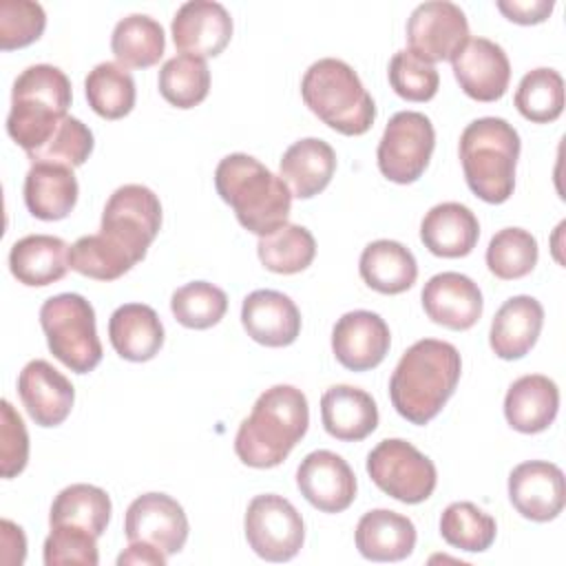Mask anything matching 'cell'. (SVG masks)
Returning a JSON list of instances; mask_svg holds the SVG:
<instances>
[{
    "label": "cell",
    "mask_w": 566,
    "mask_h": 566,
    "mask_svg": "<svg viewBox=\"0 0 566 566\" xmlns=\"http://www.w3.org/2000/svg\"><path fill=\"white\" fill-rule=\"evenodd\" d=\"M77 179L73 168L57 164H31L24 177L27 210L42 221H60L77 203Z\"/></svg>",
    "instance_id": "30"
},
{
    "label": "cell",
    "mask_w": 566,
    "mask_h": 566,
    "mask_svg": "<svg viewBox=\"0 0 566 566\" xmlns=\"http://www.w3.org/2000/svg\"><path fill=\"white\" fill-rule=\"evenodd\" d=\"M544 325V307L537 298L520 294L502 303L491 321L489 345L502 360L526 356L539 338Z\"/></svg>",
    "instance_id": "22"
},
{
    "label": "cell",
    "mask_w": 566,
    "mask_h": 566,
    "mask_svg": "<svg viewBox=\"0 0 566 566\" xmlns=\"http://www.w3.org/2000/svg\"><path fill=\"white\" fill-rule=\"evenodd\" d=\"M88 106L104 119H122L135 106V80L117 62H99L84 80Z\"/></svg>",
    "instance_id": "34"
},
{
    "label": "cell",
    "mask_w": 566,
    "mask_h": 566,
    "mask_svg": "<svg viewBox=\"0 0 566 566\" xmlns=\"http://www.w3.org/2000/svg\"><path fill=\"white\" fill-rule=\"evenodd\" d=\"M245 539L268 562L292 559L305 542V524L296 506L276 493L254 495L245 509Z\"/></svg>",
    "instance_id": "11"
},
{
    "label": "cell",
    "mask_w": 566,
    "mask_h": 566,
    "mask_svg": "<svg viewBox=\"0 0 566 566\" xmlns=\"http://www.w3.org/2000/svg\"><path fill=\"white\" fill-rule=\"evenodd\" d=\"M391 345V334L382 316L369 310L343 314L332 329V352L349 371L378 367Z\"/></svg>",
    "instance_id": "17"
},
{
    "label": "cell",
    "mask_w": 566,
    "mask_h": 566,
    "mask_svg": "<svg viewBox=\"0 0 566 566\" xmlns=\"http://www.w3.org/2000/svg\"><path fill=\"white\" fill-rule=\"evenodd\" d=\"M93 133L86 124H82L77 117L66 115L60 126L55 128L53 137L38 148L35 153H29L31 164H57L66 168L82 166L88 155L93 153Z\"/></svg>",
    "instance_id": "42"
},
{
    "label": "cell",
    "mask_w": 566,
    "mask_h": 566,
    "mask_svg": "<svg viewBox=\"0 0 566 566\" xmlns=\"http://www.w3.org/2000/svg\"><path fill=\"white\" fill-rule=\"evenodd\" d=\"M20 400L40 427L62 424L75 402V389L71 380L57 371L49 360H29L18 376Z\"/></svg>",
    "instance_id": "19"
},
{
    "label": "cell",
    "mask_w": 566,
    "mask_h": 566,
    "mask_svg": "<svg viewBox=\"0 0 566 566\" xmlns=\"http://www.w3.org/2000/svg\"><path fill=\"white\" fill-rule=\"evenodd\" d=\"M387 75L394 93L407 102H429L440 86L436 66L407 49L394 53Z\"/></svg>",
    "instance_id": "43"
},
{
    "label": "cell",
    "mask_w": 566,
    "mask_h": 566,
    "mask_svg": "<svg viewBox=\"0 0 566 566\" xmlns=\"http://www.w3.org/2000/svg\"><path fill=\"white\" fill-rule=\"evenodd\" d=\"M161 228L159 197L142 184L119 186L106 201L99 234L133 263H139Z\"/></svg>",
    "instance_id": "8"
},
{
    "label": "cell",
    "mask_w": 566,
    "mask_h": 566,
    "mask_svg": "<svg viewBox=\"0 0 566 566\" xmlns=\"http://www.w3.org/2000/svg\"><path fill=\"white\" fill-rule=\"evenodd\" d=\"M175 46L195 57H217L232 38V18L214 0L184 2L170 24Z\"/></svg>",
    "instance_id": "18"
},
{
    "label": "cell",
    "mask_w": 566,
    "mask_h": 566,
    "mask_svg": "<svg viewBox=\"0 0 566 566\" xmlns=\"http://www.w3.org/2000/svg\"><path fill=\"white\" fill-rule=\"evenodd\" d=\"M321 420L332 438L358 442L376 431L378 407L365 389L334 385L321 396Z\"/></svg>",
    "instance_id": "24"
},
{
    "label": "cell",
    "mask_w": 566,
    "mask_h": 566,
    "mask_svg": "<svg viewBox=\"0 0 566 566\" xmlns=\"http://www.w3.org/2000/svg\"><path fill=\"white\" fill-rule=\"evenodd\" d=\"M71 99V80L62 69L53 64L27 66L11 88V111L7 115L9 137L27 155L35 153L69 115Z\"/></svg>",
    "instance_id": "4"
},
{
    "label": "cell",
    "mask_w": 566,
    "mask_h": 566,
    "mask_svg": "<svg viewBox=\"0 0 566 566\" xmlns=\"http://www.w3.org/2000/svg\"><path fill=\"white\" fill-rule=\"evenodd\" d=\"M336 170L334 148L318 137H305L294 142L281 157L279 177L290 188L292 197L312 199L323 192Z\"/></svg>",
    "instance_id": "27"
},
{
    "label": "cell",
    "mask_w": 566,
    "mask_h": 566,
    "mask_svg": "<svg viewBox=\"0 0 566 566\" xmlns=\"http://www.w3.org/2000/svg\"><path fill=\"white\" fill-rule=\"evenodd\" d=\"M29 460V433L22 416L9 400H2V424H0V467L2 478L9 480L24 471Z\"/></svg>",
    "instance_id": "46"
},
{
    "label": "cell",
    "mask_w": 566,
    "mask_h": 566,
    "mask_svg": "<svg viewBox=\"0 0 566 566\" xmlns=\"http://www.w3.org/2000/svg\"><path fill=\"white\" fill-rule=\"evenodd\" d=\"M509 500L526 520H555L566 504L562 469L546 460H528L517 464L509 475Z\"/></svg>",
    "instance_id": "15"
},
{
    "label": "cell",
    "mask_w": 566,
    "mask_h": 566,
    "mask_svg": "<svg viewBox=\"0 0 566 566\" xmlns=\"http://www.w3.org/2000/svg\"><path fill=\"white\" fill-rule=\"evenodd\" d=\"M69 250L71 245L53 234L22 237L11 245L9 270L22 285L44 287L64 279L71 268Z\"/></svg>",
    "instance_id": "29"
},
{
    "label": "cell",
    "mask_w": 566,
    "mask_h": 566,
    "mask_svg": "<svg viewBox=\"0 0 566 566\" xmlns=\"http://www.w3.org/2000/svg\"><path fill=\"white\" fill-rule=\"evenodd\" d=\"M108 338L124 360L146 363L164 345V325L150 305L124 303L108 318Z\"/></svg>",
    "instance_id": "28"
},
{
    "label": "cell",
    "mask_w": 566,
    "mask_h": 566,
    "mask_svg": "<svg viewBox=\"0 0 566 566\" xmlns=\"http://www.w3.org/2000/svg\"><path fill=\"white\" fill-rule=\"evenodd\" d=\"M360 279L380 294H402L418 279V263L409 248L394 239L365 245L358 261Z\"/></svg>",
    "instance_id": "31"
},
{
    "label": "cell",
    "mask_w": 566,
    "mask_h": 566,
    "mask_svg": "<svg viewBox=\"0 0 566 566\" xmlns=\"http://www.w3.org/2000/svg\"><path fill=\"white\" fill-rule=\"evenodd\" d=\"M256 252L265 270L276 274H296L312 265L316 256V241L307 228L285 223L274 232L259 237Z\"/></svg>",
    "instance_id": "35"
},
{
    "label": "cell",
    "mask_w": 566,
    "mask_h": 566,
    "mask_svg": "<svg viewBox=\"0 0 566 566\" xmlns=\"http://www.w3.org/2000/svg\"><path fill=\"white\" fill-rule=\"evenodd\" d=\"M451 66L460 88L475 102L500 99L511 82V62L489 38H469L451 57Z\"/></svg>",
    "instance_id": "16"
},
{
    "label": "cell",
    "mask_w": 566,
    "mask_h": 566,
    "mask_svg": "<svg viewBox=\"0 0 566 566\" xmlns=\"http://www.w3.org/2000/svg\"><path fill=\"white\" fill-rule=\"evenodd\" d=\"M537 239L524 228H504L493 234L486 248L489 272L502 281L522 279L537 265Z\"/></svg>",
    "instance_id": "39"
},
{
    "label": "cell",
    "mask_w": 566,
    "mask_h": 566,
    "mask_svg": "<svg viewBox=\"0 0 566 566\" xmlns=\"http://www.w3.org/2000/svg\"><path fill=\"white\" fill-rule=\"evenodd\" d=\"M228 310V296L208 281H192L177 287L170 296V312L188 329H208L217 325Z\"/></svg>",
    "instance_id": "40"
},
{
    "label": "cell",
    "mask_w": 566,
    "mask_h": 566,
    "mask_svg": "<svg viewBox=\"0 0 566 566\" xmlns=\"http://www.w3.org/2000/svg\"><path fill=\"white\" fill-rule=\"evenodd\" d=\"M515 108L533 124L555 122L564 111V77L546 66L528 71L517 84Z\"/></svg>",
    "instance_id": "37"
},
{
    "label": "cell",
    "mask_w": 566,
    "mask_h": 566,
    "mask_svg": "<svg viewBox=\"0 0 566 566\" xmlns=\"http://www.w3.org/2000/svg\"><path fill=\"white\" fill-rule=\"evenodd\" d=\"M433 148L431 119L418 111H400L387 122L378 142V168L394 184H413L427 170Z\"/></svg>",
    "instance_id": "10"
},
{
    "label": "cell",
    "mask_w": 566,
    "mask_h": 566,
    "mask_svg": "<svg viewBox=\"0 0 566 566\" xmlns=\"http://www.w3.org/2000/svg\"><path fill=\"white\" fill-rule=\"evenodd\" d=\"M159 93L177 108H195L208 97L210 69L206 60L195 55H175L159 69Z\"/></svg>",
    "instance_id": "36"
},
{
    "label": "cell",
    "mask_w": 566,
    "mask_h": 566,
    "mask_svg": "<svg viewBox=\"0 0 566 566\" xmlns=\"http://www.w3.org/2000/svg\"><path fill=\"white\" fill-rule=\"evenodd\" d=\"M559 409V389L555 380L542 374H526L511 382L504 396L506 422L520 433H539L548 429Z\"/></svg>",
    "instance_id": "25"
},
{
    "label": "cell",
    "mask_w": 566,
    "mask_h": 566,
    "mask_svg": "<svg viewBox=\"0 0 566 566\" xmlns=\"http://www.w3.org/2000/svg\"><path fill=\"white\" fill-rule=\"evenodd\" d=\"M214 188L234 210L237 221L252 234L265 237L287 223L292 210L290 188L252 155H226L217 164Z\"/></svg>",
    "instance_id": "3"
},
{
    "label": "cell",
    "mask_w": 566,
    "mask_h": 566,
    "mask_svg": "<svg viewBox=\"0 0 566 566\" xmlns=\"http://www.w3.org/2000/svg\"><path fill=\"white\" fill-rule=\"evenodd\" d=\"M467 40L469 22L455 2H422L411 11L407 20L409 51L429 64L451 60Z\"/></svg>",
    "instance_id": "12"
},
{
    "label": "cell",
    "mask_w": 566,
    "mask_h": 566,
    "mask_svg": "<svg viewBox=\"0 0 566 566\" xmlns=\"http://www.w3.org/2000/svg\"><path fill=\"white\" fill-rule=\"evenodd\" d=\"M40 325L51 354L71 371L88 374L102 360V343L93 305L75 292L46 298L40 307Z\"/></svg>",
    "instance_id": "7"
},
{
    "label": "cell",
    "mask_w": 566,
    "mask_h": 566,
    "mask_svg": "<svg viewBox=\"0 0 566 566\" xmlns=\"http://www.w3.org/2000/svg\"><path fill=\"white\" fill-rule=\"evenodd\" d=\"M164 49V27L146 13L122 18L111 35V51L124 69H148L161 60Z\"/></svg>",
    "instance_id": "32"
},
{
    "label": "cell",
    "mask_w": 566,
    "mask_h": 566,
    "mask_svg": "<svg viewBox=\"0 0 566 566\" xmlns=\"http://www.w3.org/2000/svg\"><path fill=\"white\" fill-rule=\"evenodd\" d=\"M520 135L502 117L473 119L460 135L467 186L486 203H504L515 188Z\"/></svg>",
    "instance_id": "5"
},
{
    "label": "cell",
    "mask_w": 566,
    "mask_h": 566,
    "mask_svg": "<svg viewBox=\"0 0 566 566\" xmlns=\"http://www.w3.org/2000/svg\"><path fill=\"white\" fill-rule=\"evenodd\" d=\"M301 95L323 124L347 137L365 135L376 119V104L358 73L336 57L310 64L301 80Z\"/></svg>",
    "instance_id": "6"
},
{
    "label": "cell",
    "mask_w": 566,
    "mask_h": 566,
    "mask_svg": "<svg viewBox=\"0 0 566 566\" xmlns=\"http://www.w3.org/2000/svg\"><path fill=\"white\" fill-rule=\"evenodd\" d=\"M371 482L405 504L424 502L438 484L436 464L402 438L380 440L367 455Z\"/></svg>",
    "instance_id": "9"
},
{
    "label": "cell",
    "mask_w": 566,
    "mask_h": 566,
    "mask_svg": "<svg viewBox=\"0 0 566 566\" xmlns=\"http://www.w3.org/2000/svg\"><path fill=\"white\" fill-rule=\"evenodd\" d=\"M460 374L462 358L451 343L422 338L407 347L389 378L391 405L411 424H427L453 396Z\"/></svg>",
    "instance_id": "1"
},
{
    "label": "cell",
    "mask_w": 566,
    "mask_h": 566,
    "mask_svg": "<svg viewBox=\"0 0 566 566\" xmlns=\"http://www.w3.org/2000/svg\"><path fill=\"white\" fill-rule=\"evenodd\" d=\"M420 298L427 316L433 323L455 332L471 329L484 310L478 283L460 272L433 274L424 283Z\"/></svg>",
    "instance_id": "20"
},
{
    "label": "cell",
    "mask_w": 566,
    "mask_h": 566,
    "mask_svg": "<svg viewBox=\"0 0 566 566\" xmlns=\"http://www.w3.org/2000/svg\"><path fill=\"white\" fill-rule=\"evenodd\" d=\"M97 537L77 526H51V533L44 539V564L46 566H62V564H77V566H97Z\"/></svg>",
    "instance_id": "45"
},
{
    "label": "cell",
    "mask_w": 566,
    "mask_h": 566,
    "mask_svg": "<svg viewBox=\"0 0 566 566\" xmlns=\"http://www.w3.org/2000/svg\"><path fill=\"white\" fill-rule=\"evenodd\" d=\"M69 265L82 276L95 281H115L135 263L113 248L99 232L80 237L69 250Z\"/></svg>",
    "instance_id": "41"
},
{
    "label": "cell",
    "mask_w": 566,
    "mask_h": 566,
    "mask_svg": "<svg viewBox=\"0 0 566 566\" xmlns=\"http://www.w3.org/2000/svg\"><path fill=\"white\" fill-rule=\"evenodd\" d=\"M241 323L248 336L265 347H287L301 334L296 303L276 290H254L243 298Z\"/></svg>",
    "instance_id": "21"
},
{
    "label": "cell",
    "mask_w": 566,
    "mask_h": 566,
    "mask_svg": "<svg viewBox=\"0 0 566 566\" xmlns=\"http://www.w3.org/2000/svg\"><path fill=\"white\" fill-rule=\"evenodd\" d=\"M301 495L321 513H340L356 500V475L334 451L318 449L307 453L296 469Z\"/></svg>",
    "instance_id": "14"
},
{
    "label": "cell",
    "mask_w": 566,
    "mask_h": 566,
    "mask_svg": "<svg viewBox=\"0 0 566 566\" xmlns=\"http://www.w3.org/2000/svg\"><path fill=\"white\" fill-rule=\"evenodd\" d=\"M188 531L190 526L184 506L166 493H144L135 497L126 509V539L155 546L166 557L184 548Z\"/></svg>",
    "instance_id": "13"
},
{
    "label": "cell",
    "mask_w": 566,
    "mask_h": 566,
    "mask_svg": "<svg viewBox=\"0 0 566 566\" xmlns=\"http://www.w3.org/2000/svg\"><path fill=\"white\" fill-rule=\"evenodd\" d=\"M495 7L504 13L506 20L515 24H539L551 15L555 2L553 0H497Z\"/></svg>",
    "instance_id": "47"
},
{
    "label": "cell",
    "mask_w": 566,
    "mask_h": 566,
    "mask_svg": "<svg viewBox=\"0 0 566 566\" xmlns=\"http://www.w3.org/2000/svg\"><path fill=\"white\" fill-rule=\"evenodd\" d=\"M480 239V223L471 208L458 201L433 206L420 223V241L424 248L444 259L471 254Z\"/></svg>",
    "instance_id": "23"
},
{
    "label": "cell",
    "mask_w": 566,
    "mask_h": 566,
    "mask_svg": "<svg viewBox=\"0 0 566 566\" xmlns=\"http://www.w3.org/2000/svg\"><path fill=\"white\" fill-rule=\"evenodd\" d=\"M46 27V13L33 0L0 2V49L13 51L40 40Z\"/></svg>",
    "instance_id": "44"
},
{
    "label": "cell",
    "mask_w": 566,
    "mask_h": 566,
    "mask_svg": "<svg viewBox=\"0 0 566 566\" xmlns=\"http://www.w3.org/2000/svg\"><path fill=\"white\" fill-rule=\"evenodd\" d=\"M166 555L148 544L142 542H128V548L117 557V564H148V566H164L166 564Z\"/></svg>",
    "instance_id": "49"
},
{
    "label": "cell",
    "mask_w": 566,
    "mask_h": 566,
    "mask_svg": "<svg viewBox=\"0 0 566 566\" xmlns=\"http://www.w3.org/2000/svg\"><path fill=\"white\" fill-rule=\"evenodd\" d=\"M440 535L453 548L482 553L495 542L497 524L473 502H453L440 515Z\"/></svg>",
    "instance_id": "38"
},
{
    "label": "cell",
    "mask_w": 566,
    "mask_h": 566,
    "mask_svg": "<svg viewBox=\"0 0 566 566\" xmlns=\"http://www.w3.org/2000/svg\"><path fill=\"white\" fill-rule=\"evenodd\" d=\"M356 548L371 562H400L416 548V526L407 515L371 509L356 524Z\"/></svg>",
    "instance_id": "26"
},
{
    "label": "cell",
    "mask_w": 566,
    "mask_h": 566,
    "mask_svg": "<svg viewBox=\"0 0 566 566\" xmlns=\"http://www.w3.org/2000/svg\"><path fill=\"white\" fill-rule=\"evenodd\" d=\"M111 511L113 504L104 489L80 482L62 489L55 495L49 513V526H77L99 537L108 526Z\"/></svg>",
    "instance_id": "33"
},
{
    "label": "cell",
    "mask_w": 566,
    "mask_h": 566,
    "mask_svg": "<svg viewBox=\"0 0 566 566\" xmlns=\"http://www.w3.org/2000/svg\"><path fill=\"white\" fill-rule=\"evenodd\" d=\"M0 531H2V562L7 566H20L27 557V537L22 528L11 520H2Z\"/></svg>",
    "instance_id": "48"
},
{
    "label": "cell",
    "mask_w": 566,
    "mask_h": 566,
    "mask_svg": "<svg viewBox=\"0 0 566 566\" xmlns=\"http://www.w3.org/2000/svg\"><path fill=\"white\" fill-rule=\"evenodd\" d=\"M310 427V405L301 389H265L234 436L237 458L252 469L279 467Z\"/></svg>",
    "instance_id": "2"
}]
</instances>
